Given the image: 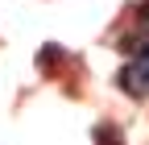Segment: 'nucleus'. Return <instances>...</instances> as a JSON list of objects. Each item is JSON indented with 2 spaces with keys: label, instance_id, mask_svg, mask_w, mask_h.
I'll list each match as a JSON object with an SVG mask.
<instances>
[{
  "label": "nucleus",
  "instance_id": "1",
  "mask_svg": "<svg viewBox=\"0 0 149 145\" xmlns=\"http://www.w3.org/2000/svg\"><path fill=\"white\" fill-rule=\"evenodd\" d=\"M116 83H120V91L124 96H133V100H145L149 96V62L145 58H137V62H128L120 75H116Z\"/></svg>",
  "mask_w": 149,
  "mask_h": 145
},
{
  "label": "nucleus",
  "instance_id": "2",
  "mask_svg": "<svg viewBox=\"0 0 149 145\" xmlns=\"http://www.w3.org/2000/svg\"><path fill=\"white\" fill-rule=\"evenodd\" d=\"M120 50H124L133 62H137V58L149 62V38H120Z\"/></svg>",
  "mask_w": 149,
  "mask_h": 145
},
{
  "label": "nucleus",
  "instance_id": "3",
  "mask_svg": "<svg viewBox=\"0 0 149 145\" xmlns=\"http://www.w3.org/2000/svg\"><path fill=\"white\" fill-rule=\"evenodd\" d=\"M95 145H124V137H120V129L116 124H95Z\"/></svg>",
  "mask_w": 149,
  "mask_h": 145
},
{
  "label": "nucleus",
  "instance_id": "4",
  "mask_svg": "<svg viewBox=\"0 0 149 145\" xmlns=\"http://www.w3.org/2000/svg\"><path fill=\"white\" fill-rule=\"evenodd\" d=\"M137 25H141V33H149V0L137 8Z\"/></svg>",
  "mask_w": 149,
  "mask_h": 145
}]
</instances>
